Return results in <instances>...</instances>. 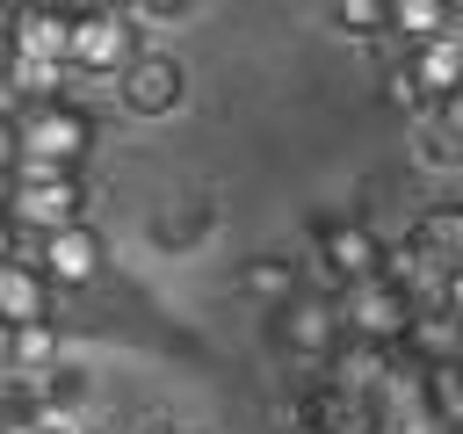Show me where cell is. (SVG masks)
Listing matches in <instances>:
<instances>
[{
    "mask_svg": "<svg viewBox=\"0 0 463 434\" xmlns=\"http://www.w3.org/2000/svg\"><path fill=\"white\" fill-rule=\"evenodd\" d=\"M7 224L29 231V239H51V231H65V224H87V181L22 159V166L7 174Z\"/></svg>",
    "mask_w": 463,
    "mask_h": 434,
    "instance_id": "obj_1",
    "label": "cell"
},
{
    "mask_svg": "<svg viewBox=\"0 0 463 434\" xmlns=\"http://www.w3.org/2000/svg\"><path fill=\"white\" fill-rule=\"evenodd\" d=\"M311 268H304V282L318 289V297H347L354 282H376L383 275V239L362 224V217H326L318 231H311Z\"/></svg>",
    "mask_w": 463,
    "mask_h": 434,
    "instance_id": "obj_2",
    "label": "cell"
},
{
    "mask_svg": "<svg viewBox=\"0 0 463 434\" xmlns=\"http://www.w3.org/2000/svg\"><path fill=\"white\" fill-rule=\"evenodd\" d=\"M137 58H145V43H137L130 7H72V72L123 80Z\"/></svg>",
    "mask_w": 463,
    "mask_h": 434,
    "instance_id": "obj_3",
    "label": "cell"
},
{
    "mask_svg": "<svg viewBox=\"0 0 463 434\" xmlns=\"http://www.w3.org/2000/svg\"><path fill=\"white\" fill-rule=\"evenodd\" d=\"M14 130H22V159L58 166V174H80V159L94 152V116L80 101H36V108H22Z\"/></svg>",
    "mask_w": 463,
    "mask_h": 434,
    "instance_id": "obj_4",
    "label": "cell"
},
{
    "mask_svg": "<svg viewBox=\"0 0 463 434\" xmlns=\"http://www.w3.org/2000/svg\"><path fill=\"white\" fill-rule=\"evenodd\" d=\"M268 340H275L282 354H304V362H333V354H340V340H347L340 297H318V289L289 297L282 311H268Z\"/></svg>",
    "mask_w": 463,
    "mask_h": 434,
    "instance_id": "obj_5",
    "label": "cell"
},
{
    "mask_svg": "<svg viewBox=\"0 0 463 434\" xmlns=\"http://www.w3.org/2000/svg\"><path fill=\"white\" fill-rule=\"evenodd\" d=\"M0 36H7V58L14 65H72V7H7L0 14Z\"/></svg>",
    "mask_w": 463,
    "mask_h": 434,
    "instance_id": "obj_6",
    "label": "cell"
},
{
    "mask_svg": "<svg viewBox=\"0 0 463 434\" xmlns=\"http://www.w3.org/2000/svg\"><path fill=\"white\" fill-rule=\"evenodd\" d=\"M340 318H347V340H369V347H398L405 326H412V304L376 275V282H354L340 297Z\"/></svg>",
    "mask_w": 463,
    "mask_h": 434,
    "instance_id": "obj_7",
    "label": "cell"
},
{
    "mask_svg": "<svg viewBox=\"0 0 463 434\" xmlns=\"http://www.w3.org/2000/svg\"><path fill=\"white\" fill-rule=\"evenodd\" d=\"M289 420H297V427H311V434H383L376 398H354V391H340V383H326V376H318L311 391H297Z\"/></svg>",
    "mask_w": 463,
    "mask_h": 434,
    "instance_id": "obj_8",
    "label": "cell"
},
{
    "mask_svg": "<svg viewBox=\"0 0 463 434\" xmlns=\"http://www.w3.org/2000/svg\"><path fill=\"white\" fill-rule=\"evenodd\" d=\"M116 94H123V108H130V116H145V123H152V116H174V108H181L188 72H181V58H174V51H145V58L116 80Z\"/></svg>",
    "mask_w": 463,
    "mask_h": 434,
    "instance_id": "obj_9",
    "label": "cell"
},
{
    "mask_svg": "<svg viewBox=\"0 0 463 434\" xmlns=\"http://www.w3.org/2000/svg\"><path fill=\"white\" fill-rule=\"evenodd\" d=\"M101 231L94 224H65V231H51L43 246H36V268L51 275V289H87L94 275H101Z\"/></svg>",
    "mask_w": 463,
    "mask_h": 434,
    "instance_id": "obj_10",
    "label": "cell"
},
{
    "mask_svg": "<svg viewBox=\"0 0 463 434\" xmlns=\"http://www.w3.org/2000/svg\"><path fill=\"white\" fill-rule=\"evenodd\" d=\"M405 246H412L434 275H449V282L463 289V203H427V210L412 217Z\"/></svg>",
    "mask_w": 463,
    "mask_h": 434,
    "instance_id": "obj_11",
    "label": "cell"
},
{
    "mask_svg": "<svg viewBox=\"0 0 463 434\" xmlns=\"http://www.w3.org/2000/svg\"><path fill=\"white\" fill-rule=\"evenodd\" d=\"M51 326V275L36 260H0V333Z\"/></svg>",
    "mask_w": 463,
    "mask_h": 434,
    "instance_id": "obj_12",
    "label": "cell"
},
{
    "mask_svg": "<svg viewBox=\"0 0 463 434\" xmlns=\"http://www.w3.org/2000/svg\"><path fill=\"white\" fill-rule=\"evenodd\" d=\"M405 65H412V80H420V94H427L434 108L456 101V94H463V29H449V36H434V43H412Z\"/></svg>",
    "mask_w": 463,
    "mask_h": 434,
    "instance_id": "obj_13",
    "label": "cell"
},
{
    "mask_svg": "<svg viewBox=\"0 0 463 434\" xmlns=\"http://www.w3.org/2000/svg\"><path fill=\"white\" fill-rule=\"evenodd\" d=\"M398 347H405L420 369H456V362H463V311H420Z\"/></svg>",
    "mask_w": 463,
    "mask_h": 434,
    "instance_id": "obj_14",
    "label": "cell"
},
{
    "mask_svg": "<svg viewBox=\"0 0 463 434\" xmlns=\"http://www.w3.org/2000/svg\"><path fill=\"white\" fill-rule=\"evenodd\" d=\"M326 383L354 391V398H376L391 383V347H369V340H340V354L326 362Z\"/></svg>",
    "mask_w": 463,
    "mask_h": 434,
    "instance_id": "obj_15",
    "label": "cell"
},
{
    "mask_svg": "<svg viewBox=\"0 0 463 434\" xmlns=\"http://www.w3.org/2000/svg\"><path fill=\"white\" fill-rule=\"evenodd\" d=\"M239 289H246L253 304H268V311H282L289 297H304V268H297L289 253H253V260L239 268Z\"/></svg>",
    "mask_w": 463,
    "mask_h": 434,
    "instance_id": "obj_16",
    "label": "cell"
},
{
    "mask_svg": "<svg viewBox=\"0 0 463 434\" xmlns=\"http://www.w3.org/2000/svg\"><path fill=\"white\" fill-rule=\"evenodd\" d=\"M456 29V0H391V36L412 51V43H434Z\"/></svg>",
    "mask_w": 463,
    "mask_h": 434,
    "instance_id": "obj_17",
    "label": "cell"
},
{
    "mask_svg": "<svg viewBox=\"0 0 463 434\" xmlns=\"http://www.w3.org/2000/svg\"><path fill=\"white\" fill-rule=\"evenodd\" d=\"M51 412H43V383L36 376H0V434H43Z\"/></svg>",
    "mask_w": 463,
    "mask_h": 434,
    "instance_id": "obj_18",
    "label": "cell"
},
{
    "mask_svg": "<svg viewBox=\"0 0 463 434\" xmlns=\"http://www.w3.org/2000/svg\"><path fill=\"white\" fill-rule=\"evenodd\" d=\"M210 224H217V203H174V210H159L152 217V246H166V253H188L195 239H210Z\"/></svg>",
    "mask_w": 463,
    "mask_h": 434,
    "instance_id": "obj_19",
    "label": "cell"
},
{
    "mask_svg": "<svg viewBox=\"0 0 463 434\" xmlns=\"http://www.w3.org/2000/svg\"><path fill=\"white\" fill-rule=\"evenodd\" d=\"M36 383H43V412H51L58 427H72V420L87 412V398H94V376H87L80 362H58V369H43Z\"/></svg>",
    "mask_w": 463,
    "mask_h": 434,
    "instance_id": "obj_20",
    "label": "cell"
},
{
    "mask_svg": "<svg viewBox=\"0 0 463 434\" xmlns=\"http://www.w3.org/2000/svg\"><path fill=\"white\" fill-rule=\"evenodd\" d=\"M326 22L340 36H362V43H391V0H340L326 7Z\"/></svg>",
    "mask_w": 463,
    "mask_h": 434,
    "instance_id": "obj_21",
    "label": "cell"
},
{
    "mask_svg": "<svg viewBox=\"0 0 463 434\" xmlns=\"http://www.w3.org/2000/svg\"><path fill=\"white\" fill-rule=\"evenodd\" d=\"M7 369H14V376L58 369V326H22V333H7Z\"/></svg>",
    "mask_w": 463,
    "mask_h": 434,
    "instance_id": "obj_22",
    "label": "cell"
},
{
    "mask_svg": "<svg viewBox=\"0 0 463 434\" xmlns=\"http://www.w3.org/2000/svg\"><path fill=\"white\" fill-rule=\"evenodd\" d=\"M412 159H420V166H463V137L441 123V108H427V116L412 123Z\"/></svg>",
    "mask_w": 463,
    "mask_h": 434,
    "instance_id": "obj_23",
    "label": "cell"
},
{
    "mask_svg": "<svg viewBox=\"0 0 463 434\" xmlns=\"http://www.w3.org/2000/svg\"><path fill=\"white\" fill-rule=\"evenodd\" d=\"M376 80H383V101H391L398 116H412V123H420V116L434 108V101L420 94V80H412V65H405V58H383V72H376Z\"/></svg>",
    "mask_w": 463,
    "mask_h": 434,
    "instance_id": "obj_24",
    "label": "cell"
},
{
    "mask_svg": "<svg viewBox=\"0 0 463 434\" xmlns=\"http://www.w3.org/2000/svg\"><path fill=\"white\" fill-rule=\"evenodd\" d=\"M383 434H441V420H434L427 405H412V412H391V420H383Z\"/></svg>",
    "mask_w": 463,
    "mask_h": 434,
    "instance_id": "obj_25",
    "label": "cell"
},
{
    "mask_svg": "<svg viewBox=\"0 0 463 434\" xmlns=\"http://www.w3.org/2000/svg\"><path fill=\"white\" fill-rule=\"evenodd\" d=\"M181 14H188V0H137V7H130L137 29H145V22H181Z\"/></svg>",
    "mask_w": 463,
    "mask_h": 434,
    "instance_id": "obj_26",
    "label": "cell"
},
{
    "mask_svg": "<svg viewBox=\"0 0 463 434\" xmlns=\"http://www.w3.org/2000/svg\"><path fill=\"white\" fill-rule=\"evenodd\" d=\"M123 434H188V427L166 420V412H137V420H123Z\"/></svg>",
    "mask_w": 463,
    "mask_h": 434,
    "instance_id": "obj_27",
    "label": "cell"
},
{
    "mask_svg": "<svg viewBox=\"0 0 463 434\" xmlns=\"http://www.w3.org/2000/svg\"><path fill=\"white\" fill-rule=\"evenodd\" d=\"M14 246H22V231L7 224V210H0V260H14Z\"/></svg>",
    "mask_w": 463,
    "mask_h": 434,
    "instance_id": "obj_28",
    "label": "cell"
},
{
    "mask_svg": "<svg viewBox=\"0 0 463 434\" xmlns=\"http://www.w3.org/2000/svg\"><path fill=\"white\" fill-rule=\"evenodd\" d=\"M441 123H449V130L463 137V94H456V101H441Z\"/></svg>",
    "mask_w": 463,
    "mask_h": 434,
    "instance_id": "obj_29",
    "label": "cell"
},
{
    "mask_svg": "<svg viewBox=\"0 0 463 434\" xmlns=\"http://www.w3.org/2000/svg\"><path fill=\"white\" fill-rule=\"evenodd\" d=\"M282 434H311V427H297V420H282Z\"/></svg>",
    "mask_w": 463,
    "mask_h": 434,
    "instance_id": "obj_30",
    "label": "cell"
},
{
    "mask_svg": "<svg viewBox=\"0 0 463 434\" xmlns=\"http://www.w3.org/2000/svg\"><path fill=\"white\" fill-rule=\"evenodd\" d=\"M43 434H80V427H58V420H51V427H43Z\"/></svg>",
    "mask_w": 463,
    "mask_h": 434,
    "instance_id": "obj_31",
    "label": "cell"
},
{
    "mask_svg": "<svg viewBox=\"0 0 463 434\" xmlns=\"http://www.w3.org/2000/svg\"><path fill=\"white\" fill-rule=\"evenodd\" d=\"M441 434H463V420H449V427H441Z\"/></svg>",
    "mask_w": 463,
    "mask_h": 434,
    "instance_id": "obj_32",
    "label": "cell"
},
{
    "mask_svg": "<svg viewBox=\"0 0 463 434\" xmlns=\"http://www.w3.org/2000/svg\"><path fill=\"white\" fill-rule=\"evenodd\" d=\"M456 311H463V289H456Z\"/></svg>",
    "mask_w": 463,
    "mask_h": 434,
    "instance_id": "obj_33",
    "label": "cell"
},
{
    "mask_svg": "<svg viewBox=\"0 0 463 434\" xmlns=\"http://www.w3.org/2000/svg\"><path fill=\"white\" fill-rule=\"evenodd\" d=\"M188 434H195V427H188Z\"/></svg>",
    "mask_w": 463,
    "mask_h": 434,
    "instance_id": "obj_34",
    "label": "cell"
}]
</instances>
